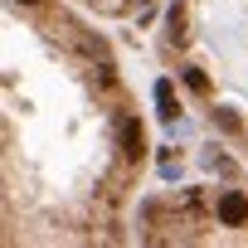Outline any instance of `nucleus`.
Returning a JSON list of instances; mask_svg holds the SVG:
<instances>
[{
  "label": "nucleus",
  "mask_w": 248,
  "mask_h": 248,
  "mask_svg": "<svg viewBox=\"0 0 248 248\" xmlns=\"http://www.w3.org/2000/svg\"><path fill=\"white\" fill-rule=\"evenodd\" d=\"M219 219H224V224H248V200L229 190V195L219 200Z\"/></svg>",
  "instance_id": "f257e3e1"
},
{
  "label": "nucleus",
  "mask_w": 248,
  "mask_h": 248,
  "mask_svg": "<svg viewBox=\"0 0 248 248\" xmlns=\"http://www.w3.org/2000/svg\"><path fill=\"white\" fill-rule=\"evenodd\" d=\"M156 107H161L166 117H175V97H170V78H161V83H156Z\"/></svg>",
  "instance_id": "f03ea898"
},
{
  "label": "nucleus",
  "mask_w": 248,
  "mask_h": 248,
  "mask_svg": "<svg viewBox=\"0 0 248 248\" xmlns=\"http://www.w3.org/2000/svg\"><path fill=\"white\" fill-rule=\"evenodd\" d=\"M127 151H132V156L141 151V127H137V122H127Z\"/></svg>",
  "instance_id": "7ed1b4c3"
},
{
  "label": "nucleus",
  "mask_w": 248,
  "mask_h": 248,
  "mask_svg": "<svg viewBox=\"0 0 248 248\" xmlns=\"http://www.w3.org/2000/svg\"><path fill=\"white\" fill-rule=\"evenodd\" d=\"M25 5H30V0H25Z\"/></svg>",
  "instance_id": "20e7f679"
}]
</instances>
